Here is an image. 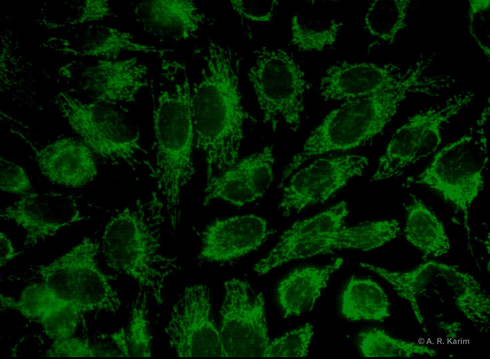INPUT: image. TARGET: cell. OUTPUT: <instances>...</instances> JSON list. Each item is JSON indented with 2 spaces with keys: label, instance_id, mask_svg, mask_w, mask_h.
Instances as JSON below:
<instances>
[{
  "label": "cell",
  "instance_id": "cell-26",
  "mask_svg": "<svg viewBox=\"0 0 490 359\" xmlns=\"http://www.w3.org/2000/svg\"><path fill=\"white\" fill-rule=\"evenodd\" d=\"M314 333L309 322L275 338L270 342L266 357H305Z\"/></svg>",
  "mask_w": 490,
  "mask_h": 359
},
{
  "label": "cell",
  "instance_id": "cell-15",
  "mask_svg": "<svg viewBox=\"0 0 490 359\" xmlns=\"http://www.w3.org/2000/svg\"><path fill=\"white\" fill-rule=\"evenodd\" d=\"M0 217L25 232V244L33 245L61 229L84 219L72 198L55 193H33L1 210Z\"/></svg>",
  "mask_w": 490,
  "mask_h": 359
},
{
  "label": "cell",
  "instance_id": "cell-25",
  "mask_svg": "<svg viewBox=\"0 0 490 359\" xmlns=\"http://www.w3.org/2000/svg\"><path fill=\"white\" fill-rule=\"evenodd\" d=\"M148 296L144 292L135 299L125 326L130 357L152 355L153 335L148 315Z\"/></svg>",
  "mask_w": 490,
  "mask_h": 359
},
{
  "label": "cell",
  "instance_id": "cell-3",
  "mask_svg": "<svg viewBox=\"0 0 490 359\" xmlns=\"http://www.w3.org/2000/svg\"><path fill=\"white\" fill-rule=\"evenodd\" d=\"M349 213L340 201L314 216L293 222L276 244L253 267L260 275L292 261L333 254L342 250L370 251L396 239L401 231L395 219L344 225Z\"/></svg>",
  "mask_w": 490,
  "mask_h": 359
},
{
  "label": "cell",
  "instance_id": "cell-20",
  "mask_svg": "<svg viewBox=\"0 0 490 359\" xmlns=\"http://www.w3.org/2000/svg\"><path fill=\"white\" fill-rule=\"evenodd\" d=\"M135 14L146 32L168 38L187 36L197 30L202 20L191 1H140Z\"/></svg>",
  "mask_w": 490,
  "mask_h": 359
},
{
  "label": "cell",
  "instance_id": "cell-1",
  "mask_svg": "<svg viewBox=\"0 0 490 359\" xmlns=\"http://www.w3.org/2000/svg\"><path fill=\"white\" fill-rule=\"evenodd\" d=\"M99 245L89 237L46 265L41 282L31 284L18 300L7 297L4 308L40 325L53 340L71 337L80 316L93 311H116L121 304L108 276L97 262Z\"/></svg>",
  "mask_w": 490,
  "mask_h": 359
},
{
  "label": "cell",
  "instance_id": "cell-24",
  "mask_svg": "<svg viewBox=\"0 0 490 359\" xmlns=\"http://www.w3.org/2000/svg\"><path fill=\"white\" fill-rule=\"evenodd\" d=\"M306 20L299 15H294L291 21V43L303 51L322 49L333 43L338 31V25L333 17L322 15L319 11L315 24L313 10Z\"/></svg>",
  "mask_w": 490,
  "mask_h": 359
},
{
  "label": "cell",
  "instance_id": "cell-32",
  "mask_svg": "<svg viewBox=\"0 0 490 359\" xmlns=\"http://www.w3.org/2000/svg\"><path fill=\"white\" fill-rule=\"evenodd\" d=\"M1 240V267L5 265L8 262L13 259L17 256L13 245L8 238L4 233H0Z\"/></svg>",
  "mask_w": 490,
  "mask_h": 359
},
{
  "label": "cell",
  "instance_id": "cell-31",
  "mask_svg": "<svg viewBox=\"0 0 490 359\" xmlns=\"http://www.w3.org/2000/svg\"><path fill=\"white\" fill-rule=\"evenodd\" d=\"M45 355L52 357H94V353L90 342L71 336L53 340Z\"/></svg>",
  "mask_w": 490,
  "mask_h": 359
},
{
  "label": "cell",
  "instance_id": "cell-2",
  "mask_svg": "<svg viewBox=\"0 0 490 359\" xmlns=\"http://www.w3.org/2000/svg\"><path fill=\"white\" fill-rule=\"evenodd\" d=\"M238 64L213 44L203 78L191 91L195 147L204 156L207 178L238 160L245 123L255 120L242 103Z\"/></svg>",
  "mask_w": 490,
  "mask_h": 359
},
{
  "label": "cell",
  "instance_id": "cell-27",
  "mask_svg": "<svg viewBox=\"0 0 490 359\" xmlns=\"http://www.w3.org/2000/svg\"><path fill=\"white\" fill-rule=\"evenodd\" d=\"M398 10L393 3H373L364 18L365 27L374 35L385 36L392 33L398 22Z\"/></svg>",
  "mask_w": 490,
  "mask_h": 359
},
{
  "label": "cell",
  "instance_id": "cell-28",
  "mask_svg": "<svg viewBox=\"0 0 490 359\" xmlns=\"http://www.w3.org/2000/svg\"><path fill=\"white\" fill-rule=\"evenodd\" d=\"M0 189L4 192L26 194L32 189V183L24 169L15 162L1 157Z\"/></svg>",
  "mask_w": 490,
  "mask_h": 359
},
{
  "label": "cell",
  "instance_id": "cell-10",
  "mask_svg": "<svg viewBox=\"0 0 490 359\" xmlns=\"http://www.w3.org/2000/svg\"><path fill=\"white\" fill-rule=\"evenodd\" d=\"M368 159L357 153L325 154L295 171L281 188L278 206L285 217L305 208L323 204L343 188L353 177L361 176Z\"/></svg>",
  "mask_w": 490,
  "mask_h": 359
},
{
  "label": "cell",
  "instance_id": "cell-29",
  "mask_svg": "<svg viewBox=\"0 0 490 359\" xmlns=\"http://www.w3.org/2000/svg\"><path fill=\"white\" fill-rule=\"evenodd\" d=\"M231 8L239 17L254 23H268L276 12L279 3L275 0H231Z\"/></svg>",
  "mask_w": 490,
  "mask_h": 359
},
{
  "label": "cell",
  "instance_id": "cell-21",
  "mask_svg": "<svg viewBox=\"0 0 490 359\" xmlns=\"http://www.w3.org/2000/svg\"><path fill=\"white\" fill-rule=\"evenodd\" d=\"M410 197V200L404 204L406 239L421 252L423 258L446 254L450 244L442 223L418 197L413 194Z\"/></svg>",
  "mask_w": 490,
  "mask_h": 359
},
{
  "label": "cell",
  "instance_id": "cell-16",
  "mask_svg": "<svg viewBox=\"0 0 490 359\" xmlns=\"http://www.w3.org/2000/svg\"><path fill=\"white\" fill-rule=\"evenodd\" d=\"M267 221L250 214L217 219L201 234L198 258L211 262H225L255 251L269 235Z\"/></svg>",
  "mask_w": 490,
  "mask_h": 359
},
{
  "label": "cell",
  "instance_id": "cell-7",
  "mask_svg": "<svg viewBox=\"0 0 490 359\" xmlns=\"http://www.w3.org/2000/svg\"><path fill=\"white\" fill-rule=\"evenodd\" d=\"M248 76L263 123L275 132L282 120L296 130L304 109L307 83L291 56L282 49L263 47L257 51Z\"/></svg>",
  "mask_w": 490,
  "mask_h": 359
},
{
  "label": "cell",
  "instance_id": "cell-11",
  "mask_svg": "<svg viewBox=\"0 0 490 359\" xmlns=\"http://www.w3.org/2000/svg\"><path fill=\"white\" fill-rule=\"evenodd\" d=\"M164 331L176 356L226 357L205 285L185 287L171 309Z\"/></svg>",
  "mask_w": 490,
  "mask_h": 359
},
{
  "label": "cell",
  "instance_id": "cell-23",
  "mask_svg": "<svg viewBox=\"0 0 490 359\" xmlns=\"http://www.w3.org/2000/svg\"><path fill=\"white\" fill-rule=\"evenodd\" d=\"M357 338L358 352L364 357L434 356L437 354L429 346L395 338L380 328L361 330Z\"/></svg>",
  "mask_w": 490,
  "mask_h": 359
},
{
  "label": "cell",
  "instance_id": "cell-9",
  "mask_svg": "<svg viewBox=\"0 0 490 359\" xmlns=\"http://www.w3.org/2000/svg\"><path fill=\"white\" fill-rule=\"evenodd\" d=\"M223 286L219 331L226 357H266L270 342L264 293L238 278Z\"/></svg>",
  "mask_w": 490,
  "mask_h": 359
},
{
  "label": "cell",
  "instance_id": "cell-8",
  "mask_svg": "<svg viewBox=\"0 0 490 359\" xmlns=\"http://www.w3.org/2000/svg\"><path fill=\"white\" fill-rule=\"evenodd\" d=\"M62 111L72 130L92 151L104 158L130 162L142 147L139 130L116 103L85 104L65 97Z\"/></svg>",
  "mask_w": 490,
  "mask_h": 359
},
{
  "label": "cell",
  "instance_id": "cell-13",
  "mask_svg": "<svg viewBox=\"0 0 490 359\" xmlns=\"http://www.w3.org/2000/svg\"><path fill=\"white\" fill-rule=\"evenodd\" d=\"M137 226L133 222L125 236L116 217L113 218L103 233L101 251L109 268L130 277L160 304L169 274L156 266L161 260L156 255L157 247L144 236H138Z\"/></svg>",
  "mask_w": 490,
  "mask_h": 359
},
{
  "label": "cell",
  "instance_id": "cell-18",
  "mask_svg": "<svg viewBox=\"0 0 490 359\" xmlns=\"http://www.w3.org/2000/svg\"><path fill=\"white\" fill-rule=\"evenodd\" d=\"M344 262L337 257L324 266L297 268L285 276L277 289L278 303L285 318L312 311L332 274Z\"/></svg>",
  "mask_w": 490,
  "mask_h": 359
},
{
  "label": "cell",
  "instance_id": "cell-12",
  "mask_svg": "<svg viewBox=\"0 0 490 359\" xmlns=\"http://www.w3.org/2000/svg\"><path fill=\"white\" fill-rule=\"evenodd\" d=\"M456 112V107H450L409 118L391 137L371 180L381 181L401 176L409 166L433 153L440 144L443 125Z\"/></svg>",
  "mask_w": 490,
  "mask_h": 359
},
{
  "label": "cell",
  "instance_id": "cell-4",
  "mask_svg": "<svg viewBox=\"0 0 490 359\" xmlns=\"http://www.w3.org/2000/svg\"><path fill=\"white\" fill-rule=\"evenodd\" d=\"M403 95L395 89L344 101L310 132L284 167L280 183L313 157L353 149L377 135L392 119Z\"/></svg>",
  "mask_w": 490,
  "mask_h": 359
},
{
  "label": "cell",
  "instance_id": "cell-19",
  "mask_svg": "<svg viewBox=\"0 0 490 359\" xmlns=\"http://www.w3.org/2000/svg\"><path fill=\"white\" fill-rule=\"evenodd\" d=\"M320 87L326 101H345L395 89L379 68L365 62L333 66L321 79Z\"/></svg>",
  "mask_w": 490,
  "mask_h": 359
},
{
  "label": "cell",
  "instance_id": "cell-6",
  "mask_svg": "<svg viewBox=\"0 0 490 359\" xmlns=\"http://www.w3.org/2000/svg\"><path fill=\"white\" fill-rule=\"evenodd\" d=\"M153 128L160 182L168 194L175 196L180 185L195 172V132L188 84L160 95L154 110Z\"/></svg>",
  "mask_w": 490,
  "mask_h": 359
},
{
  "label": "cell",
  "instance_id": "cell-5",
  "mask_svg": "<svg viewBox=\"0 0 490 359\" xmlns=\"http://www.w3.org/2000/svg\"><path fill=\"white\" fill-rule=\"evenodd\" d=\"M488 160L485 137L465 135L443 147L429 164L407 177L406 183L427 187L439 194L462 215L469 235L470 208L483 188Z\"/></svg>",
  "mask_w": 490,
  "mask_h": 359
},
{
  "label": "cell",
  "instance_id": "cell-30",
  "mask_svg": "<svg viewBox=\"0 0 490 359\" xmlns=\"http://www.w3.org/2000/svg\"><path fill=\"white\" fill-rule=\"evenodd\" d=\"M91 346L94 356L130 357L125 326L99 334Z\"/></svg>",
  "mask_w": 490,
  "mask_h": 359
},
{
  "label": "cell",
  "instance_id": "cell-22",
  "mask_svg": "<svg viewBox=\"0 0 490 359\" xmlns=\"http://www.w3.org/2000/svg\"><path fill=\"white\" fill-rule=\"evenodd\" d=\"M387 295L376 281L366 278L351 277L341 295L340 313L353 321L383 322L390 315Z\"/></svg>",
  "mask_w": 490,
  "mask_h": 359
},
{
  "label": "cell",
  "instance_id": "cell-14",
  "mask_svg": "<svg viewBox=\"0 0 490 359\" xmlns=\"http://www.w3.org/2000/svg\"><path fill=\"white\" fill-rule=\"evenodd\" d=\"M273 149L266 145L207 178L204 204L217 200L240 207L263 197L274 181Z\"/></svg>",
  "mask_w": 490,
  "mask_h": 359
},
{
  "label": "cell",
  "instance_id": "cell-17",
  "mask_svg": "<svg viewBox=\"0 0 490 359\" xmlns=\"http://www.w3.org/2000/svg\"><path fill=\"white\" fill-rule=\"evenodd\" d=\"M33 148L41 172L55 184L80 188L97 175L93 152L81 140L65 137L39 149Z\"/></svg>",
  "mask_w": 490,
  "mask_h": 359
}]
</instances>
